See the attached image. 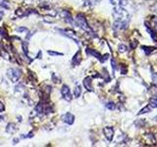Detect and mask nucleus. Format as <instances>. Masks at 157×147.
I'll list each match as a JSON object with an SVG mask.
<instances>
[{"mask_svg":"<svg viewBox=\"0 0 157 147\" xmlns=\"http://www.w3.org/2000/svg\"><path fill=\"white\" fill-rule=\"evenodd\" d=\"M128 27V21H118L116 20L114 23V27L116 30H126Z\"/></svg>","mask_w":157,"mask_h":147,"instance_id":"0eeeda50","label":"nucleus"},{"mask_svg":"<svg viewBox=\"0 0 157 147\" xmlns=\"http://www.w3.org/2000/svg\"><path fill=\"white\" fill-rule=\"evenodd\" d=\"M87 55L93 56V57L99 59V60L101 59V54L99 53V52L96 51V50H94V49H90V48H87Z\"/></svg>","mask_w":157,"mask_h":147,"instance_id":"9b49d317","label":"nucleus"},{"mask_svg":"<svg viewBox=\"0 0 157 147\" xmlns=\"http://www.w3.org/2000/svg\"><path fill=\"white\" fill-rule=\"evenodd\" d=\"M22 47H23V51L26 56H28V42L26 41H23L22 42Z\"/></svg>","mask_w":157,"mask_h":147,"instance_id":"f3484780","label":"nucleus"},{"mask_svg":"<svg viewBox=\"0 0 157 147\" xmlns=\"http://www.w3.org/2000/svg\"><path fill=\"white\" fill-rule=\"evenodd\" d=\"M0 33H1V36L3 37H8V34H7L6 30H4L3 27H1V29H0Z\"/></svg>","mask_w":157,"mask_h":147,"instance_id":"aec40b11","label":"nucleus"},{"mask_svg":"<svg viewBox=\"0 0 157 147\" xmlns=\"http://www.w3.org/2000/svg\"><path fill=\"white\" fill-rule=\"evenodd\" d=\"M17 31H19V33H28V30L26 29V27H18L17 29Z\"/></svg>","mask_w":157,"mask_h":147,"instance_id":"412c9836","label":"nucleus"},{"mask_svg":"<svg viewBox=\"0 0 157 147\" xmlns=\"http://www.w3.org/2000/svg\"><path fill=\"white\" fill-rule=\"evenodd\" d=\"M6 131L8 132V134H15L17 131V127L15 124H13V122H10V124L7 125V128H6Z\"/></svg>","mask_w":157,"mask_h":147,"instance_id":"9d476101","label":"nucleus"},{"mask_svg":"<svg viewBox=\"0 0 157 147\" xmlns=\"http://www.w3.org/2000/svg\"><path fill=\"white\" fill-rule=\"evenodd\" d=\"M91 79H92L90 78V76H87L83 82L84 88L88 90V91H93V88H92V85H91Z\"/></svg>","mask_w":157,"mask_h":147,"instance_id":"1a4fd4ad","label":"nucleus"},{"mask_svg":"<svg viewBox=\"0 0 157 147\" xmlns=\"http://www.w3.org/2000/svg\"><path fill=\"white\" fill-rule=\"evenodd\" d=\"M62 121L68 125H73L75 122V116L72 113H66L62 116Z\"/></svg>","mask_w":157,"mask_h":147,"instance_id":"423d86ee","label":"nucleus"},{"mask_svg":"<svg viewBox=\"0 0 157 147\" xmlns=\"http://www.w3.org/2000/svg\"><path fill=\"white\" fill-rule=\"evenodd\" d=\"M60 16L62 17V18L66 21V22L72 24L73 23V18H72V15H71L70 12H68L67 10H62L61 12H60Z\"/></svg>","mask_w":157,"mask_h":147,"instance_id":"6e6552de","label":"nucleus"},{"mask_svg":"<svg viewBox=\"0 0 157 147\" xmlns=\"http://www.w3.org/2000/svg\"><path fill=\"white\" fill-rule=\"evenodd\" d=\"M106 108L107 109H109V110H115L116 105H115V103H113V102H108L106 104Z\"/></svg>","mask_w":157,"mask_h":147,"instance_id":"a211bd4d","label":"nucleus"},{"mask_svg":"<svg viewBox=\"0 0 157 147\" xmlns=\"http://www.w3.org/2000/svg\"><path fill=\"white\" fill-rule=\"evenodd\" d=\"M149 105H150L151 108H157V98L156 97L150 98V100H149Z\"/></svg>","mask_w":157,"mask_h":147,"instance_id":"dca6fc26","label":"nucleus"},{"mask_svg":"<svg viewBox=\"0 0 157 147\" xmlns=\"http://www.w3.org/2000/svg\"><path fill=\"white\" fill-rule=\"evenodd\" d=\"M81 51H78L76 54H75L74 58H73V65L77 66L81 63Z\"/></svg>","mask_w":157,"mask_h":147,"instance_id":"f8f14e48","label":"nucleus"},{"mask_svg":"<svg viewBox=\"0 0 157 147\" xmlns=\"http://www.w3.org/2000/svg\"><path fill=\"white\" fill-rule=\"evenodd\" d=\"M61 94H62L63 98L66 101H71V100H72V94H71L70 87L68 86V85H64L62 86V88H61Z\"/></svg>","mask_w":157,"mask_h":147,"instance_id":"20e7f679","label":"nucleus"},{"mask_svg":"<svg viewBox=\"0 0 157 147\" xmlns=\"http://www.w3.org/2000/svg\"><path fill=\"white\" fill-rule=\"evenodd\" d=\"M119 52H121V53H124V52H127V50H128V48H127V46L125 44H120L119 45Z\"/></svg>","mask_w":157,"mask_h":147,"instance_id":"6ab92c4d","label":"nucleus"},{"mask_svg":"<svg viewBox=\"0 0 157 147\" xmlns=\"http://www.w3.org/2000/svg\"><path fill=\"white\" fill-rule=\"evenodd\" d=\"M147 30H148L149 34H150V36L152 37V39L155 40V42H157V33H155L154 30H152L150 27H147Z\"/></svg>","mask_w":157,"mask_h":147,"instance_id":"2eb2a0df","label":"nucleus"},{"mask_svg":"<svg viewBox=\"0 0 157 147\" xmlns=\"http://www.w3.org/2000/svg\"><path fill=\"white\" fill-rule=\"evenodd\" d=\"M81 86L80 85H77L76 87H75V89H74V96L76 97V98H78L81 96Z\"/></svg>","mask_w":157,"mask_h":147,"instance_id":"4468645a","label":"nucleus"},{"mask_svg":"<svg viewBox=\"0 0 157 147\" xmlns=\"http://www.w3.org/2000/svg\"><path fill=\"white\" fill-rule=\"evenodd\" d=\"M110 3L115 6H121L123 7L125 5H127V0H109Z\"/></svg>","mask_w":157,"mask_h":147,"instance_id":"ddd939ff","label":"nucleus"},{"mask_svg":"<svg viewBox=\"0 0 157 147\" xmlns=\"http://www.w3.org/2000/svg\"><path fill=\"white\" fill-rule=\"evenodd\" d=\"M0 5H1L2 7H4V8H6V9H9L10 8V6H9L8 2H7V1H2L1 3H0Z\"/></svg>","mask_w":157,"mask_h":147,"instance_id":"4be33fe9","label":"nucleus"},{"mask_svg":"<svg viewBox=\"0 0 157 147\" xmlns=\"http://www.w3.org/2000/svg\"><path fill=\"white\" fill-rule=\"evenodd\" d=\"M76 24L78 27H81V30H87V31H91L90 27H88V24L87 23V20H85L84 16L83 14H78L76 17Z\"/></svg>","mask_w":157,"mask_h":147,"instance_id":"7ed1b4c3","label":"nucleus"},{"mask_svg":"<svg viewBox=\"0 0 157 147\" xmlns=\"http://www.w3.org/2000/svg\"><path fill=\"white\" fill-rule=\"evenodd\" d=\"M113 15H114V18L118 21H129L130 18V15L128 11H126L123 7L121 6H116L115 9L113 11Z\"/></svg>","mask_w":157,"mask_h":147,"instance_id":"f257e3e1","label":"nucleus"},{"mask_svg":"<svg viewBox=\"0 0 157 147\" xmlns=\"http://www.w3.org/2000/svg\"><path fill=\"white\" fill-rule=\"evenodd\" d=\"M7 76L12 82H17L22 76V71L17 68H10L7 70Z\"/></svg>","mask_w":157,"mask_h":147,"instance_id":"f03ea898","label":"nucleus"},{"mask_svg":"<svg viewBox=\"0 0 157 147\" xmlns=\"http://www.w3.org/2000/svg\"><path fill=\"white\" fill-rule=\"evenodd\" d=\"M103 134H104L105 137L108 141H112L113 136H114V129L111 127H105L103 128Z\"/></svg>","mask_w":157,"mask_h":147,"instance_id":"39448f33","label":"nucleus"},{"mask_svg":"<svg viewBox=\"0 0 157 147\" xmlns=\"http://www.w3.org/2000/svg\"><path fill=\"white\" fill-rule=\"evenodd\" d=\"M3 16H4V13H3L2 11H0V21L2 20V18H3Z\"/></svg>","mask_w":157,"mask_h":147,"instance_id":"bb28decb","label":"nucleus"},{"mask_svg":"<svg viewBox=\"0 0 157 147\" xmlns=\"http://www.w3.org/2000/svg\"><path fill=\"white\" fill-rule=\"evenodd\" d=\"M49 55H53V56H60L63 55V53H58V52H54V51H48Z\"/></svg>","mask_w":157,"mask_h":147,"instance_id":"5701e85b","label":"nucleus"},{"mask_svg":"<svg viewBox=\"0 0 157 147\" xmlns=\"http://www.w3.org/2000/svg\"><path fill=\"white\" fill-rule=\"evenodd\" d=\"M149 110H150V109H149V107L147 106V107L144 108V109H142V110H141V111H140V113H138V114H144V113H146V111H148V112H149Z\"/></svg>","mask_w":157,"mask_h":147,"instance_id":"b1692460","label":"nucleus"},{"mask_svg":"<svg viewBox=\"0 0 157 147\" xmlns=\"http://www.w3.org/2000/svg\"><path fill=\"white\" fill-rule=\"evenodd\" d=\"M111 63H112V68H113L114 71H115V70H116V63H115V60H114V59H112Z\"/></svg>","mask_w":157,"mask_h":147,"instance_id":"a878e982","label":"nucleus"},{"mask_svg":"<svg viewBox=\"0 0 157 147\" xmlns=\"http://www.w3.org/2000/svg\"><path fill=\"white\" fill-rule=\"evenodd\" d=\"M5 111V106L4 104H3L2 102H0V113H2V112Z\"/></svg>","mask_w":157,"mask_h":147,"instance_id":"393cba45","label":"nucleus"}]
</instances>
